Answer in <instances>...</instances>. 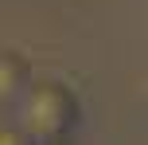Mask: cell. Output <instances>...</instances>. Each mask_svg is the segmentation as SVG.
<instances>
[{
    "mask_svg": "<svg viewBox=\"0 0 148 145\" xmlns=\"http://www.w3.org/2000/svg\"><path fill=\"white\" fill-rule=\"evenodd\" d=\"M8 114L23 141H62L78 126V94L59 78H35Z\"/></svg>",
    "mask_w": 148,
    "mask_h": 145,
    "instance_id": "6da1fadb",
    "label": "cell"
},
{
    "mask_svg": "<svg viewBox=\"0 0 148 145\" xmlns=\"http://www.w3.org/2000/svg\"><path fill=\"white\" fill-rule=\"evenodd\" d=\"M31 83H35V75H31L27 59L20 51H4V59H0V102H4V110H12L27 94Z\"/></svg>",
    "mask_w": 148,
    "mask_h": 145,
    "instance_id": "7a4b0ae2",
    "label": "cell"
}]
</instances>
